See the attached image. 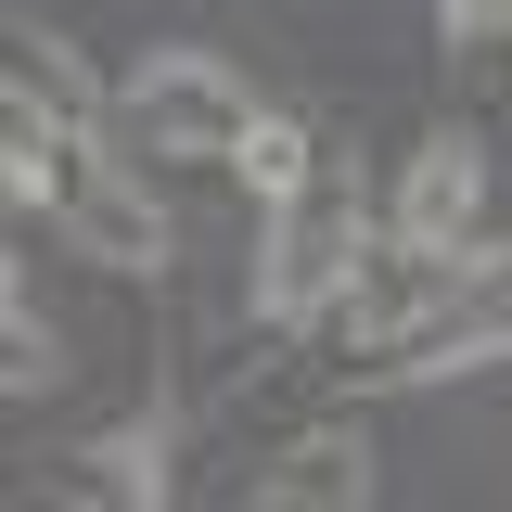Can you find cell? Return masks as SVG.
<instances>
[{"mask_svg": "<svg viewBox=\"0 0 512 512\" xmlns=\"http://www.w3.org/2000/svg\"><path fill=\"white\" fill-rule=\"evenodd\" d=\"M359 256H372V205H359V167H333V154H320L308 180L269 205V244H256V308L282 320V333H308V320H333V308H346Z\"/></svg>", "mask_w": 512, "mask_h": 512, "instance_id": "cell-1", "label": "cell"}, {"mask_svg": "<svg viewBox=\"0 0 512 512\" xmlns=\"http://www.w3.org/2000/svg\"><path fill=\"white\" fill-rule=\"evenodd\" d=\"M116 128H128V154H154V167H231L244 128H256V90L218 52H141L128 90H116Z\"/></svg>", "mask_w": 512, "mask_h": 512, "instance_id": "cell-2", "label": "cell"}, {"mask_svg": "<svg viewBox=\"0 0 512 512\" xmlns=\"http://www.w3.org/2000/svg\"><path fill=\"white\" fill-rule=\"evenodd\" d=\"M52 231L90 269H128V282H154L167 269V218H154V192L128 180L116 154H90V128H64V167H52Z\"/></svg>", "mask_w": 512, "mask_h": 512, "instance_id": "cell-3", "label": "cell"}, {"mask_svg": "<svg viewBox=\"0 0 512 512\" xmlns=\"http://www.w3.org/2000/svg\"><path fill=\"white\" fill-rule=\"evenodd\" d=\"M487 359H512V256H461V282L436 308L372 346L384 384H448V372H487Z\"/></svg>", "mask_w": 512, "mask_h": 512, "instance_id": "cell-4", "label": "cell"}, {"mask_svg": "<svg viewBox=\"0 0 512 512\" xmlns=\"http://www.w3.org/2000/svg\"><path fill=\"white\" fill-rule=\"evenodd\" d=\"M474 218H487V154L461 128H436L410 154V180H397V231L410 244H474Z\"/></svg>", "mask_w": 512, "mask_h": 512, "instance_id": "cell-5", "label": "cell"}, {"mask_svg": "<svg viewBox=\"0 0 512 512\" xmlns=\"http://www.w3.org/2000/svg\"><path fill=\"white\" fill-rule=\"evenodd\" d=\"M256 500L269 512H359L372 500V448L359 436H295L282 461H256Z\"/></svg>", "mask_w": 512, "mask_h": 512, "instance_id": "cell-6", "label": "cell"}, {"mask_svg": "<svg viewBox=\"0 0 512 512\" xmlns=\"http://www.w3.org/2000/svg\"><path fill=\"white\" fill-rule=\"evenodd\" d=\"M52 487L64 500H167V423H116L103 448H77Z\"/></svg>", "mask_w": 512, "mask_h": 512, "instance_id": "cell-7", "label": "cell"}, {"mask_svg": "<svg viewBox=\"0 0 512 512\" xmlns=\"http://www.w3.org/2000/svg\"><path fill=\"white\" fill-rule=\"evenodd\" d=\"M0 333H13V359H0V384H13V397L64 384V346L39 333V282H26V269H0Z\"/></svg>", "mask_w": 512, "mask_h": 512, "instance_id": "cell-8", "label": "cell"}, {"mask_svg": "<svg viewBox=\"0 0 512 512\" xmlns=\"http://www.w3.org/2000/svg\"><path fill=\"white\" fill-rule=\"evenodd\" d=\"M231 167H244V180L269 192V205H282V192H295V180H308V167H320V141H308V128H295V116H256V128H244V154H231Z\"/></svg>", "mask_w": 512, "mask_h": 512, "instance_id": "cell-9", "label": "cell"}, {"mask_svg": "<svg viewBox=\"0 0 512 512\" xmlns=\"http://www.w3.org/2000/svg\"><path fill=\"white\" fill-rule=\"evenodd\" d=\"M13 90L39 103V116H64V128H90V77L52 52V39H13Z\"/></svg>", "mask_w": 512, "mask_h": 512, "instance_id": "cell-10", "label": "cell"}, {"mask_svg": "<svg viewBox=\"0 0 512 512\" xmlns=\"http://www.w3.org/2000/svg\"><path fill=\"white\" fill-rule=\"evenodd\" d=\"M448 39H512V0H436Z\"/></svg>", "mask_w": 512, "mask_h": 512, "instance_id": "cell-11", "label": "cell"}]
</instances>
